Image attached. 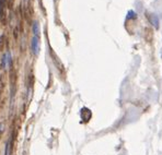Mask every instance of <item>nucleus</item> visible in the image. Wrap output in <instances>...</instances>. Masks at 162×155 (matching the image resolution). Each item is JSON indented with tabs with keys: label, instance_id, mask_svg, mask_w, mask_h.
<instances>
[{
	"label": "nucleus",
	"instance_id": "1",
	"mask_svg": "<svg viewBox=\"0 0 162 155\" xmlns=\"http://www.w3.org/2000/svg\"><path fill=\"white\" fill-rule=\"evenodd\" d=\"M31 49L35 56H39V50H41V39L39 36H33L32 43H31Z\"/></svg>",
	"mask_w": 162,
	"mask_h": 155
},
{
	"label": "nucleus",
	"instance_id": "2",
	"mask_svg": "<svg viewBox=\"0 0 162 155\" xmlns=\"http://www.w3.org/2000/svg\"><path fill=\"white\" fill-rule=\"evenodd\" d=\"M11 65V54L10 52H7L6 54L2 56L1 59V68L2 69H8Z\"/></svg>",
	"mask_w": 162,
	"mask_h": 155
},
{
	"label": "nucleus",
	"instance_id": "3",
	"mask_svg": "<svg viewBox=\"0 0 162 155\" xmlns=\"http://www.w3.org/2000/svg\"><path fill=\"white\" fill-rule=\"evenodd\" d=\"M91 116H92V112H91L90 109H88V108H82L81 112H80V117L82 119V121H84V122H88L89 120L91 119Z\"/></svg>",
	"mask_w": 162,
	"mask_h": 155
},
{
	"label": "nucleus",
	"instance_id": "4",
	"mask_svg": "<svg viewBox=\"0 0 162 155\" xmlns=\"http://www.w3.org/2000/svg\"><path fill=\"white\" fill-rule=\"evenodd\" d=\"M32 30H33V34H34V36H39V33H41V28H39V22H37V21L33 22Z\"/></svg>",
	"mask_w": 162,
	"mask_h": 155
},
{
	"label": "nucleus",
	"instance_id": "5",
	"mask_svg": "<svg viewBox=\"0 0 162 155\" xmlns=\"http://www.w3.org/2000/svg\"><path fill=\"white\" fill-rule=\"evenodd\" d=\"M149 20H150V22H151V23L156 26V28H158V26H159V19H158V17H157L156 14H150L149 15Z\"/></svg>",
	"mask_w": 162,
	"mask_h": 155
},
{
	"label": "nucleus",
	"instance_id": "6",
	"mask_svg": "<svg viewBox=\"0 0 162 155\" xmlns=\"http://www.w3.org/2000/svg\"><path fill=\"white\" fill-rule=\"evenodd\" d=\"M10 150H11V142L8 141L6 145V151H4V155H10Z\"/></svg>",
	"mask_w": 162,
	"mask_h": 155
},
{
	"label": "nucleus",
	"instance_id": "7",
	"mask_svg": "<svg viewBox=\"0 0 162 155\" xmlns=\"http://www.w3.org/2000/svg\"><path fill=\"white\" fill-rule=\"evenodd\" d=\"M135 18H136V13L134 11H129L127 15V19H135Z\"/></svg>",
	"mask_w": 162,
	"mask_h": 155
}]
</instances>
